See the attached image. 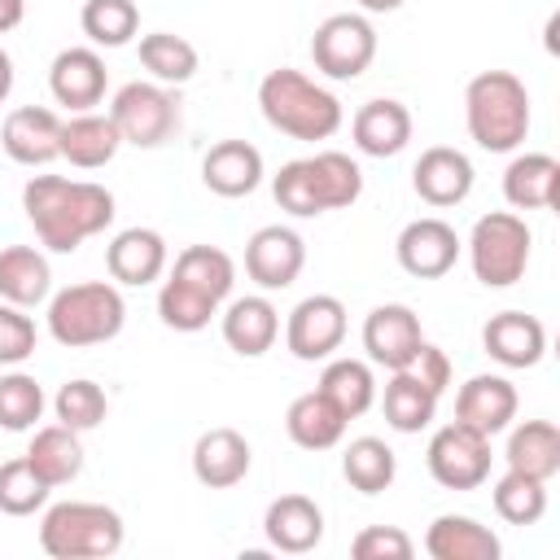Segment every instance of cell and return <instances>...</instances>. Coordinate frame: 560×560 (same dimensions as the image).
Masks as SVG:
<instances>
[{
    "mask_svg": "<svg viewBox=\"0 0 560 560\" xmlns=\"http://www.w3.org/2000/svg\"><path fill=\"white\" fill-rule=\"evenodd\" d=\"M127 529L122 516L105 503H88V499H66L44 508L39 521V547L52 560H96V556H114L122 547Z\"/></svg>",
    "mask_w": 560,
    "mask_h": 560,
    "instance_id": "obj_6",
    "label": "cell"
},
{
    "mask_svg": "<svg viewBox=\"0 0 560 560\" xmlns=\"http://www.w3.org/2000/svg\"><path fill=\"white\" fill-rule=\"evenodd\" d=\"M26 464L57 490V486H70L79 472H83V442L74 429L66 424H44L35 429L31 446H26Z\"/></svg>",
    "mask_w": 560,
    "mask_h": 560,
    "instance_id": "obj_32",
    "label": "cell"
},
{
    "mask_svg": "<svg viewBox=\"0 0 560 560\" xmlns=\"http://www.w3.org/2000/svg\"><path fill=\"white\" fill-rule=\"evenodd\" d=\"M529 249H534V232L512 210H490L468 232V262L486 289L516 284L529 267Z\"/></svg>",
    "mask_w": 560,
    "mask_h": 560,
    "instance_id": "obj_7",
    "label": "cell"
},
{
    "mask_svg": "<svg viewBox=\"0 0 560 560\" xmlns=\"http://www.w3.org/2000/svg\"><path fill=\"white\" fill-rule=\"evenodd\" d=\"M158 315H162V324L175 328V332H201V328L219 315V302H210V298L197 293L192 284L166 276L162 289H158Z\"/></svg>",
    "mask_w": 560,
    "mask_h": 560,
    "instance_id": "obj_40",
    "label": "cell"
},
{
    "mask_svg": "<svg viewBox=\"0 0 560 560\" xmlns=\"http://www.w3.org/2000/svg\"><path fill=\"white\" fill-rule=\"evenodd\" d=\"M503 197L512 210H551L560 201V162L551 153H516L503 171Z\"/></svg>",
    "mask_w": 560,
    "mask_h": 560,
    "instance_id": "obj_28",
    "label": "cell"
},
{
    "mask_svg": "<svg viewBox=\"0 0 560 560\" xmlns=\"http://www.w3.org/2000/svg\"><path fill=\"white\" fill-rule=\"evenodd\" d=\"M346 416L337 411V402L328 398V394H319V389H306V394H298L293 402H289V411H284V433H289V442L293 446H302V451H332L341 438H346Z\"/></svg>",
    "mask_w": 560,
    "mask_h": 560,
    "instance_id": "obj_27",
    "label": "cell"
},
{
    "mask_svg": "<svg viewBox=\"0 0 560 560\" xmlns=\"http://www.w3.org/2000/svg\"><path fill=\"white\" fill-rule=\"evenodd\" d=\"M315 389L328 394L346 420H359L376 402V372H372L368 359H350V354L346 359H328Z\"/></svg>",
    "mask_w": 560,
    "mask_h": 560,
    "instance_id": "obj_33",
    "label": "cell"
},
{
    "mask_svg": "<svg viewBox=\"0 0 560 560\" xmlns=\"http://www.w3.org/2000/svg\"><path fill=\"white\" fill-rule=\"evenodd\" d=\"M219 328H223V341L241 354V359H258L276 346L280 337V311L262 298V293H245V298H232L219 315Z\"/></svg>",
    "mask_w": 560,
    "mask_h": 560,
    "instance_id": "obj_24",
    "label": "cell"
},
{
    "mask_svg": "<svg viewBox=\"0 0 560 560\" xmlns=\"http://www.w3.org/2000/svg\"><path fill=\"white\" fill-rule=\"evenodd\" d=\"M350 556L354 560H411L416 542L398 525H363L354 534V542H350Z\"/></svg>",
    "mask_w": 560,
    "mask_h": 560,
    "instance_id": "obj_44",
    "label": "cell"
},
{
    "mask_svg": "<svg viewBox=\"0 0 560 560\" xmlns=\"http://www.w3.org/2000/svg\"><path fill=\"white\" fill-rule=\"evenodd\" d=\"M35 354V319L22 306L0 302V368H18Z\"/></svg>",
    "mask_w": 560,
    "mask_h": 560,
    "instance_id": "obj_45",
    "label": "cell"
},
{
    "mask_svg": "<svg viewBox=\"0 0 560 560\" xmlns=\"http://www.w3.org/2000/svg\"><path fill=\"white\" fill-rule=\"evenodd\" d=\"M407 372H411L420 385H429L438 398H442L446 385H451V359H446V350H438L433 341H420V350H416V359L407 363Z\"/></svg>",
    "mask_w": 560,
    "mask_h": 560,
    "instance_id": "obj_46",
    "label": "cell"
},
{
    "mask_svg": "<svg viewBox=\"0 0 560 560\" xmlns=\"http://www.w3.org/2000/svg\"><path fill=\"white\" fill-rule=\"evenodd\" d=\"M516 407H521L516 385L508 376H499V372L468 376L459 385V394H455V420L468 424V429H477V433H486V438L503 433L516 420Z\"/></svg>",
    "mask_w": 560,
    "mask_h": 560,
    "instance_id": "obj_17",
    "label": "cell"
},
{
    "mask_svg": "<svg viewBox=\"0 0 560 560\" xmlns=\"http://www.w3.org/2000/svg\"><path fill=\"white\" fill-rule=\"evenodd\" d=\"M424 551L433 560H499L503 542L490 525L459 516V512H442L429 529H424Z\"/></svg>",
    "mask_w": 560,
    "mask_h": 560,
    "instance_id": "obj_26",
    "label": "cell"
},
{
    "mask_svg": "<svg viewBox=\"0 0 560 560\" xmlns=\"http://www.w3.org/2000/svg\"><path fill=\"white\" fill-rule=\"evenodd\" d=\"M105 83H109V70H105V57L96 48H61L48 66V88H52V101L66 105L70 114H88L105 101Z\"/></svg>",
    "mask_w": 560,
    "mask_h": 560,
    "instance_id": "obj_15",
    "label": "cell"
},
{
    "mask_svg": "<svg viewBox=\"0 0 560 560\" xmlns=\"http://www.w3.org/2000/svg\"><path fill=\"white\" fill-rule=\"evenodd\" d=\"M9 92H13V57L0 48V105L9 101Z\"/></svg>",
    "mask_w": 560,
    "mask_h": 560,
    "instance_id": "obj_48",
    "label": "cell"
},
{
    "mask_svg": "<svg viewBox=\"0 0 560 560\" xmlns=\"http://www.w3.org/2000/svg\"><path fill=\"white\" fill-rule=\"evenodd\" d=\"M140 66L153 74V83H166V88H179L197 74L201 57L197 48L184 39V35H171V31H149L140 35Z\"/></svg>",
    "mask_w": 560,
    "mask_h": 560,
    "instance_id": "obj_36",
    "label": "cell"
},
{
    "mask_svg": "<svg viewBox=\"0 0 560 560\" xmlns=\"http://www.w3.org/2000/svg\"><path fill=\"white\" fill-rule=\"evenodd\" d=\"M171 276L184 280V284H192L197 293H206L210 302L223 306L232 298V284H236V262L219 245H188V249H179Z\"/></svg>",
    "mask_w": 560,
    "mask_h": 560,
    "instance_id": "obj_35",
    "label": "cell"
},
{
    "mask_svg": "<svg viewBox=\"0 0 560 560\" xmlns=\"http://www.w3.org/2000/svg\"><path fill=\"white\" fill-rule=\"evenodd\" d=\"M249 464H254V451L245 442V433L219 424V429H206L197 442H192V477L206 486V490H232L249 477Z\"/></svg>",
    "mask_w": 560,
    "mask_h": 560,
    "instance_id": "obj_20",
    "label": "cell"
},
{
    "mask_svg": "<svg viewBox=\"0 0 560 560\" xmlns=\"http://www.w3.org/2000/svg\"><path fill=\"white\" fill-rule=\"evenodd\" d=\"M79 26L92 39V48H122L140 31V9L136 0H83Z\"/></svg>",
    "mask_w": 560,
    "mask_h": 560,
    "instance_id": "obj_38",
    "label": "cell"
},
{
    "mask_svg": "<svg viewBox=\"0 0 560 560\" xmlns=\"http://www.w3.org/2000/svg\"><path fill=\"white\" fill-rule=\"evenodd\" d=\"M311 61L319 74L346 83L376 61V26L363 13H332L311 35Z\"/></svg>",
    "mask_w": 560,
    "mask_h": 560,
    "instance_id": "obj_9",
    "label": "cell"
},
{
    "mask_svg": "<svg viewBox=\"0 0 560 560\" xmlns=\"http://www.w3.org/2000/svg\"><path fill=\"white\" fill-rule=\"evenodd\" d=\"M424 464H429V477L446 490H477L486 477H490V438L451 420L442 424L433 438H429V451H424Z\"/></svg>",
    "mask_w": 560,
    "mask_h": 560,
    "instance_id": "obj_10",
    "label": "cell"
},
{
    "mask_svg": "<svg viewBox=\"0 0 560 560\" xmlns=\"http://www.w3.org/2000/svg\"><path fill=\"white\" fill-rule=\"evenodd\" d=\"M490 499H494V512H499L508 525H538L542 512H547V481L508 468V472L494 481Z\"/></svg>",
    "mask_w": 560,
    "mask_h": 560,
    "instance_id": "obj_39",
    "label": "cell"
},
{
    "mask_svg": "<svg viewBox=\"0 0 560 560\" xmlns=\"http://www.w3.org/2000/svg\"><path fill=\"white\" fill-rule=\"evenodd\" d=\"M363 4V13H394V9H402L407 0H359Z\"/></svg>",
    "mask_w": 560,
    "mask_h": 560,
    "instance_id": "obj_49",
    "label": "cell"
},
{
    "mask_svg": "<svg viewBox=\"0 0 560 560\" xmlns=\"http://www.w3.org/2000/svg\"><path fill=\"white\" fill-rule=\"evenodd\" d=\"M262 534H267V542H271L276 551H284V556H306V551H315V547L324 542V508H319L311 494L289 490V494H280V499L267 503V512H262Z\"/></svg>",
    "mask_w": 560,
    "mask_h": 560,
    "instance_id": "obj_18",
    "label": "cell"
},
{
    "mask_svg": "<svg viewBox=\"0 0 560 560\" xmlns=\"http://www.w3.org/2000/svg\"><path fill=\"white\" fill-rule=\"evenodd\" d=\"M341 477L359 490V494H381L394 486L398 477V459L381 438H354L341 451Z\"/></svg>",
    "mask_w": 560,
    "mask_h": 560,
    "instance_id": "obj_37",
    "label": "cell"
},
{
    "mask_svg": "<svg viewBox=\"0 0 560 560\" xmlns=\"http://www.w3.org/2000/svg\"><path fill=\"white\" fill-rule=\"evenodd\" d=\"M464 122L477 149L516 153L529 136V92L512 70H481L464 88Z\"/></svg>",
    "mask_w": 560,
    "mask_h": 560,
    "instance_id": "obj_4",
    "label": "cell"
},
{
    "mask_svg": "<svg viewBox=\"0 0 560 560\" xmlns=\"http://www.w3.org/2000/svg\"><path fill=\"white\" fill-rule=\"evenodd\" d=\"M459 249L464 241L455 236V228L438 214H424V219H411L398 241H394V254H398V267L416 280H438L446 276L455 262H459Z\"/></svg>",
    "mask_w": 560,
    "mask_h": 560,
    "instance_id": "obj_12",
    "label": "cell"
},
{
    "mask_svg": "<svg viewBox=\"0 0 560 560\" xmlns=\"http://www.w3.org/2000/svg\"><path fill=\"white\" fill-rule=\"evenodd\" d=\"M52 411H57V424H66V429H74V433H88V429H96V424L109 416V398H105V389H101L96 381L74 376V381H66V385L57 389Z\"/></svg>",
    "mask_w": 560,
    "mask_h": 560,
    "instance_id": "obj_41",
    "label": "cell"
},
{
    "mask_svg": "<svg viewBox=\"0 0 560 560\" xmlns=\"http://www.w3.org/2000/svg\"><path fill=\"white\" fill-rule=\"evenodd\" d=\"M44 385L26 372H9L0 376V429L9 433H26L35 429V420L44 416Z\"/></svg>",
    "mask_w": 560,
    "mask_h": 560,
    "instance_id": "obj_43",
    "label": "cell"
},
{
    "mask_svg": "<svg viewBox=\"0 0 560 560\" xmlns=\"http://www.w3.org/2000/svg\"><path fill=\"white\" fill-rule=\"evenodd\" d=\"M258 109L280 136H293V140H328L346 122L341 101L324 83H315L311 74H302L293 66H280V70L262 74Z\"/></svg>",
    "mask_w": 560,
    "mask_h": 560,
    "instance_id": "obj_3",
    "label": "cell"
},
{
    "mask_svg": "<svg viewBox=\"0 0 560 560\" xmlns=\"http://www.w3.org/2000/svg\"><path fill=\"white\" fill-rule=\"evenodd\" d=\"M262 153L249 140H219L201 158V184L214 197H249L262 184Z\"/></svg>",
    "mask_w": 560,
    "mask_h": 560,
    "instance_id": "obj_25",
    "label": "cell"
},
{
    "mask_svg": "<svg viewBox=\"0 0 560 560\" xmlns=\"http://www.w3.org/2000/svg\"><path fill=\"white\" fill-rule=\"evenodd\" d=\"M302 267H306V241L284 223H267L245 241V276L267 293L289 289L302 276Z\"/></svg>",
    "mask_w": 560,
    "mask_h": 560,
    "instance_id": "obj_13",
    "label": "cell"
},
{
    "mask_svg": "<svg viewBox=\"0 0 560 560\" xmlns=\"http://www.w3.org/2000/svg\"><path fill=\"white\" fill-rule=\"evenodd\" d=\"M363 192V171L350 153L324 149L311 158H293L271 175V197L293 219H315L328 210L354 206Z\"/></svg>",
    "mask_w": 560,
    "mask_h": 560,
    "instance_id": "obj_2",
    "label": "cell"
},
{
    "mask_svg": "<svg viewBox=\"0 0 560 560\" xmlns=\"http://www.w3.org/2000/svg\"><path fill=\"white\" fill-rule=\"evenodd\" d=\"M22 210L52 254H74L88 236H101L114 223V192L92 179L31 175L22 188Z\"/></svg>",
    "mask_w": 560,
    "mask_h": 560,
    "instance_id": "obj_1",
    "label": "cell"
},
{
    "mask_svg": "<svg viewBox=\"0 0 560 560\" xmlns=\"http://www.w3.org/2000/svg\"><path fill=\"white\" fill-rule=\"evenodd\" d=\"M472 179H477V171H472L468 153H459V149H451V144L424 149V153L416 158V166H411V188H416V197H420L424 206H433V210L459 206V201L472 192Z\"/></svg>",
    "mask_w": 560,
    "mask_h": 560,
    "instance_id": "obj_16",
    "label": "cell"
},
{
    "mask_svg": "<svg viewBox=\"0 0 560 560\" xmlns=\"http://www.w3.org/2000/svg\"><path fill=\"white\" fill-rule=\"evenodd\" d=\"M411 109L394 96H376L368 105H359V114L350 118V136H354V149L368 153V158H394L411 144Z\"/></svg>",
    "mask_w": 560,
    "mask_h": 560,
    "instance_id": "obj_23",
    "label": "cell"
},
{
    "mask_svg": "<svg viewBox=\"0 0 560 560\" xmlns=\"http://www.w3.org/2000/svg\"><path fill=\"white\" fill-rule=\"evenodd\" d=\"M508 468L525 472V477H538V481H551L560 472V429L551 420H521V424H508Z\"/></svg>",
    "mask_w": 560,
    "mask_h": 560,
    "instance_id": "obj_31",
    "label": "cell"
},
{
    "mask_svg": "<svg viewBox=\"0 0 560 560\" xmlns=\"http://www.w3.org/2000/svg\"><path fill=\"white\" fill-rule=\"evenodd\" d=\"M424 332H420V315L402 302H381L368 311L363 319V350H368V363L385 368V372H398L416 359Z\"/></svg>",
    "mask_w": 560,
    "mask_h": 560,
    "instance_id": "obj_14",
    "label": "cell"
},
{
    "mask_svg": "<svg viewBox=\"0 0 560 560\" xmlns=\"http://www.w3.org/2000/svg\"><path fill=\"white\" fill-rule=\"evenodd\" d=\"M22 18H26V0H0V35L18 31Z\"/></svg>",
    "mask_w": 560,
    "mask_h": 560,
    "instance_id": "obj_47",
    "label": "cell"
},
{
    "mask_svg": "<svg viewBox=\"0 0 560 560\" xmlns=\"http://www.w3.org/2000/svg\"><path fill=\"white\" fill-rule=\"evenodd\" d=\"M381 411H385V420H389L394 433H420V429H429L433 416H438V394H433L429 385H420L407 368H398V372H389V381H385Z\"/></svg>",
    "mask_w": 560,
    "mask_h": 560,
    "instance_id": "obj_34",
    "label": "cell"
},
{
    "mask_svg": "<svg viewBox=\"0 0 560 560\" xmlns=\"http://www.w3.org/2000/svg\"><path fill=\"white\" fill-rule=\"evenodd\" d=\"M346 341V302L332 293L302 298L284 319V346L302 363H324Z\"/></svg>",
    "mask_w": 560,
    "mask_h": 560,
    "instance_id": "obj_11",
    "label": "cell"
},
{
    "mask_svg": "<svg viewBox=\"0 0 560 560\" xmlns=\"http://www.w3.org/2000/svg\"><path fill=\"white\" fill-rule=\"evenodd\" d=\"M118 149H122V136H118V127H114L109 114L88 109V114L61 118V158H66L70 166L96 171V166L114 162Z\"/></svg>",
    "mask_w": 560,
    "mask_h": 560,
    "instance_id": "obj_30",
    "label": "cell"
},
{
    "mask_svg": "<svg viewBox=\"0 0 560 560\" xmlns=\"http://www.w3.org/2000/svg\"><path fill=\"white\" fill-rule=\"evenodd\" d=\"M109 118L122 136V144H136V149H162L175 131H179V101L166 83H153V79H136V83H122L109 101Z\"/></svg>",
    "mask_w": 560,
    "mask_h": 560,
    "instance_id": "obj_8",
    "label": "cell"
},
{
    "mask_svg": "<svg viewBox=\"0 0 560 560\" xmlns=\"http://www.w3.org/2000/svg\"><path fill=\"white\" fill-rule=\"evenodd\" d=\"M48 332L57 346L66 350H83V346H105L122 332L127 324V302L118 293V284L109 280H79L66 284L48 298Z\"/></svg>",
    "mask_w": 560,
    "mask_h": 560,
    "instance_id": "obj_5",
    "label": "cell"
},
{
    "mask_svg": "<svg viewBox=\"0 0 560 560\" xmlns=\"http://www.w3.org/2000/svg\"><path fill=\"white\" fill-rule=\"evenodd\" d=\"M52 298V267L35 245H4L0 249V302L9 306H39Z\"/></svg>",
    "mask_w": 560,
    "mask_h": 560,
    "instance_id": "obj_29",
    "label": "cell"
},
{
    "mask_svg": "<svg viewBox=\"0 0 560 560\" xmlns=\"http://www.w3.org/2000/svg\"><path fill=\"white\" fill-rule=\"evenodd\" d=\"M48 490L52 486L26 464V455L0 464V512L4 516H35V512H44L48 508Z\"/></svg>",
    "mask_w": 560,
    "mask_h": 560,
    "instance_id": "obj_42",
    "label": "cell"
},
{
    "mask_svg": "<svg viewBox=\"0 0 560 560\" xmlns=\"http://www.w3.org/2000/svg\"><path fill=\"white\" fill-rule=\"evenodd\" d=\"M166 236L158 228H122L109 245H105V267L118 284L144 289L153 280H162L166 271Z\"/></svg>",
    "mask_w": 560,
    "mask_h": 560,
    "instance_id": "obj_22",
    "label": "cell"
},
{
    "mask_svg": "<svg viewBox=\"0 0 560 560\" xmlns=\"http://www.w3.org/2000/svg\"><path fill=\"white\" fill-rule=\"evenodd\" d=\"M0 144L18 166H48L61 158V118L48 105H18L0 127Z\"/></svg>",
    "mask_w": 560,
    "mask_h": 560,
    "instance_id": "obj_19",
    "label": "cell"
},
{
    "mask_svg": "<svg viewBox=\"0 0 560 560\" xmlns=\"http://www.w3.org/2000/svg\"><path fill=\"white\" fill-rule=\"evenodd\" d=\"M481 346H486V354H490L494 363H503V368H512V372H516V368H534V363H542V354H547V328H542L538 315L499 311V315L486 319Z\"/></svg>",
    "mask_w": 560,
    "mask_h": 560,
    "instance_id": "obj_21",
    "label": "cell"
}]
</instances>
